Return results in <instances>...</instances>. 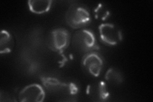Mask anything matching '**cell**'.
<instances>
[{"label":"cell","mask_w":153,"mask_h":102,"mask_svg":"<svg viewBox=\"0 0 153 102\" xmlns=\"http://www.w3.org/2000/svg\"><path fill=\"white\" fill-rule=\"evenodd\" d=\"M65 19L71 28L80 29L89 25L91 21V16L88 7L74 3L67 10Z\"/></svg>","instance_id":"obj_1"},{"label":"cell","mask_w":153,"mask_h":102,"mask_svg":"<svg viewBox=\"0 0 153 102\" xmlns=\"http://www.w3.org/2000/svg\"><path fill=\"white\" fill-rule=\"evenodd\" d=\"M72 44L76 51L85 54L100 49L93 32L85 29L75 33L72 38Z\"/></svg>","instance_id":"obj_2"},{"label":"cell","mask_w":153,"mask_h":102,"mask_svg":"<svg viewBox=\"0 0 153 102\" xmlns=\"http://www.w3.org/2000/svg\"><path fill=\"white\" fill-rule=\"evenodd\" d=\"M70 42L69 32L65 28H56L50 32L47 45L51 51L60 54L68 47Z\"/></svg>","instance_id":"obj_3"},{"label":"cell","mask_w":153,"mask_h":102,"mask_svg":"<svg viewBox=\"0 0 153 102\" xmlns=\"http://www.w3.org/2000/svg\"><path fill=\"white\" fill-rule=\"evenodd\" d=\"M100 37L102 42L108 45L119 44L123 40L120 29L114 24L103 23L98 28Z\"/></svg>","instance_id":"obj_4"},{"label":"cell","mask_w":153,"mask_h":102,"mask_svg":"<svg viewBox=\"0 0 153 102\" xmlns=\"http://www.w3.org/2000/svg\"><path fill=\"white\" fill-rule=\"evenodd\" d=\"M45 93L42 87L38 84L27 85L19 92L18 101L21 102H42L44 100Z\"/></svg>","instance_id":"obj_5"},{"label":"cell","mask_w":153,"mask_h":102,"mask_svg":"<svg viewBox=\"0 0 153 102\" xmlns=\"http://www.w3.org/2000/svg\"><path fill=\"white\" fill-rule=\"evenodd\" d=\"M85 92L89 98L95 102L106 101L110 96L107 84L101 80L89 84L86 87Z\"/></svg>","instance_id":"obj_6"},{"label":"cell","mask_w":153,"mask_h":102,"mask_svg":"<svg viewBox=\"0 0 153 102\" xmlns=\"http://www.w3.org/2000/svg\"><path fill=\"white\" fill-rule=\"evenodd\" d=\"M82 63L91 75L98 77L102 69L103 61L98 53L91 52L87 53L82 57Z\"/></svg>","instance_id":"obj_7"},{"label":"cell","mask_w":153,"mask_h":102,"mask_svg":"<svg viewBox=\"0 0 153 102\" xmlns=\"http://www.w3.org/2000/svg\"><path fill=\"white\" fill-rule=\"evenodd\" d=\"M43 85L49 91H57L59 90L65 91L68 93V83L61 82L53 77H40Z\"/></svg>","instance_id":"obj_8"},{"label":"cell","mask_w":153,"mask_h":102,"mask_svg":"<svg viewBox=\"0 0 153 102\" xmlns=\"http://www.w3.org/2000/svg\"><path fill=\"white\" fill-rule=\"evenodd\" d=\"M15 45V41L12 34L7 30H2L0 35V53H10Z\"/></svg>","instance_id":"obj_9"},{"label":"cell","mask_w":153,"mask_h":102,"mask_svg":"<svg viewBox=\"0 0 153 102\" xmlns=\"http://www.w3.org/2000/svg\"><path fill=\"white\" fill-rule=\"evenodd\" d=\"M51 0H30L28 7L30 10L36 14H43L49 11L52 7Z\"/></svg>","instance_id":"obj_10"},{"label":"cell","mask_w":153,"mask_h":102,"mask_svg":"<svg viewBox=\"0 0 153 102\" xmlns=\"http://www.w3.org/2000/svg\"><path fill=\"white\" fill-rule=\"evenodd\" d=\"M105 79L111 83L116 84H121L123 81V77L121 73L114 68H111L108 70L105 74Z\"/></svg>","instance_id":"obj_11"},{"label":"cell","mask_w":153,"mask_h":102,"mask_svg":"<svg viewBox=\"0 0 153 102\" xmlns=\"http://www.w3.org/2000/svg\"><path fill=\"white\" fill-rule=\"evenodd\" d=\"M94 15L98 20L105 21L110 16V11L103 4L99 3L94 10Z\"/></svg>","instance_id":"obj_12"},{"label":"cell","mask_w":153,"mask_h":102,"mask_svg":"<svg viewBox=\"0 0 153 102\" xmlns=\"http://www.w3.org/2000/svg\"><path fill=\"white\" fill-rule=\"evenodd\" d=\"M79 91L78 87L73 82L68 83V94L70 95H75L77 94Z\"/></svg>","instance_id":"obj_13"}]
</instances>
